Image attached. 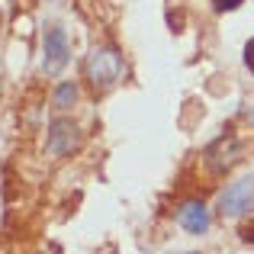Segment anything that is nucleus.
Masks as SVG:
<instances>
[{"label":"nucleus","mask_w":254,"mask_h":254,"mask_svg":"<svg viewBox=\"0 0 254 254\" xmlns=\"http://www.w3.org/2000/svg\"><path fill=\"white\" fill-rule=\"evenodd\" d=\"M219 206H222L225 216H242V212H251L254 209V180H238V184H232L229 190L222 193Z\"/></svg>","instance_id":"obj_2"},{"label":"nucleus","mask_w":254,"mask_h":254,"mask_svg":"<svg viewBox=\"0 0 254 254\" xmlns=\"http://www.w3.org/2000/svg\"><path fill=\"white\" fill-rule=\"evenodd\" d=\"M68 62V39L58 26H49L45 29V71L49 74H58Z\"/></svg>","instance_id":"obj_3"},{"label":"nucleus","mask_w":254,"mask_h":254,"mask_svg":"<svg viewBox=\"0 0 254 254\" xmlns=\"http://www.w3.org/2000/svg\"><path fill=\"white\" fill-rule=\"evenodd\" d=\"M245 0H212V10L216 13H232V10H238Z\"/></svg>","instance_id":"obj_7"},{"label":"nucleus","mask_w":254,"mask_h":254,"mask_svg":"<svg viewBox=\"0 0 254 254\" xmlns=\"http://www.w3.org/2000/svg\"><path fill=\"white\" fill-rule=\"evenodd\" d=\"M245 64H248V71L254 74V39H251L248 45H245Z\"/></svg>","instance_id":"obj_9"},{"label":"nucleus","mask_w":254,"mask_h":254,"mask_svg":"<svg viewBox=\"0 0 254 254\" xmlns=\"http://www.w3.org/2000/svg\"><path fill=\"white\" fill-rule=\"evenodd\" d=\"M74 97H77V87L74 84H62L58 93H55V106H58V110H68V106L74 103Z\"/></svg>","instance_id":"obj_6"},{"label":"nucleus","mask_w":254,"mask_h":254,"mask_svg":"<svg viewBox=\"0 0 254 254\" xmlns=\"http://www.w3.org/2000/svg\"><path fill=\"white\" fill-rule=\"evenodd\" d=\"M238 235H242V242H245V245H254V219H248V222L238 229Z\"/></svg>","instance_id":"obj_8"},{"label":"nucleus","mask_w":254,"mask_h":254,"mask_svg":"<svg viewBox=\"0 0 254 254\" xmlns=\"http://www.w3.org/2000/svg\"><path fill=\"white\" fill-rule=\"evenodd\" d=\"M180 225H184L187 232H190V235H203L206 229H209V209H206L203 203H196V199H190V203H184L180 206Z\"/></svg>","instance_id":"obj_4"},{"label":"nucleus","mask_w":254,"mask_h":254,"mask_svg":"<svg viewBox=\"0 0 254 254\" xmlns=\"http://www.w3.org/2000/svg\"><path fill=\"white\" fill-rule=\"evenodd\" d=\"M87 77H90L93 90H106V87H113L123 77V58L116 55L113 49H97L90 52V58H87Z\"/></svg>","instance_id":"obj_1"},{"label":"nucleus","mask_w":254,"mask_h":254,"mask_svg":"<svg viewBox=\"0 0 254 254\" xmlns=\"http://www.w3.org/2000/svg\"><path fill=\"white\" fill-rule=\"evenodd\" d=\"M74 126L64 123V119H58V123H52V132H49V151L52 155H68L71 148L77 145V135H74Z\"/></svg>","instance_id":"obj_5"}]
</instances>
